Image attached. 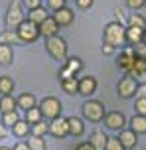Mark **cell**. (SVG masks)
<instances>
[{"label":"cell","mask_w":146,"mask_h":150,"mask_svg":"<svg viewBox=\"0 0 146 150\" xmlns=\"http://www.w3.org/2000/svg\"><path fill=\"white\" fill-rule=\"evenodd\" d=\"M103 42L105 44H111L115 47H121V45L126 44V28H124L123 22H109L103 30Z\"/></svg>","instance_id":"cell-1"},{"label":"cell","mask_w":146,"mask_h":150,"mask_svg":"<svg viewBox=\"0 0 146 150\" xmlns=\"http://www.w3.org/2000/svg\"><path fill=\"white\" fill-rule=\"evenodd\" d=\"M81 112H83V120H89L93 125L103 122L105 115H107L105 105L101 101H97V99H87L83 105H81Z\"/></svg>","instance_id":"cell-2"},{"label":"cell","mask_w":146,"mask_h":150,"mask_svg":"<svg viewBox=\"0 0 146 150\" xmlns=\"http://www.w3.org/2000/svg\"><path fill=\"white\" fill-rule=\"evenodd\" d=\"M24 20H26V16H24L22 0H12V2H10V6H8V10H6V16H4L6 30H16Z\"/></svg>","instance_id":"cell-3"},{"label":"cell","mask_w":146,"mask_h":150,"mask_svg":"<svg viewBox=\"0 0 146 150\" xmlns=\"http://www.w3.org/2000/svg\"><path fill=\"white\" fill-rule=\"evenodd\" d=\"M46 52L49 53V57L55 61H65L67 59V42L61 36H54L46 40Z\"/></svg>","instance_id":"cell-4"},{"label":"cell","mask_w":146,"mask_h":150,"mask_svg":"<svg viewBox=\"0 0 146 150\" xmlns=\"http://www.w3.org/2000/svg\"><path fill=\"white\" fill-rule=\"evenodd\" d=\"M14 32H16V36H18L20 44H34V42H38V38H39V28L34 22H30L28 18Z\"/></svg>","instance_id":"cell-5"},{"label":"cell","mask_w":146,"mask_h":150,"mask_svg":"<svg viewBox=\"0 0 146 150\" xmlns=\"http://www.w3.org/2000/svg\"><path fill=\"white\" fill-rule=\"evenodd\" d=\"M39 111H42V117L46 120H54L57 117H61V101L57 97H51V95H47V97L42 99V103H39Z\"/></svg>","instance_id":"cell-6"},{"label":"cell","mask_w":146,"mask_h":150,"mask_svg":"<svg viewBox=\"0 0 146 150\" xmlns=\"http://www.w3.org/2000/svg\"><path fill=\"white\" fill-rule=\"evenodd\" d=\"M138 81L132 77V75L124 73L121 79H118V83H116V93H118V97L121 99H132L136 93H138Z\"/></svg>","instance_id":"cell-7"},{"label":"cell","mask_w":146,"mask_h":150,"mask_svg":"<svg viewBox=\"0 0 146 150\" xmlns=\"http://www.w3.org/2000/svg\"><path fill=\"white\" fill-rule=\"evenodd\" d=\"M103 122H105V127H107L109 130L121 132L123 128H126V125H128V119L124 117L123 111H111V112H107V115H105Z\"/></svg>","instance_id":"cell-8"},{"label":"cell","mask_w":146,"mask_h":150,"mask_svg":"<svg viewBox=\"0 0 146 150\" xmlns=\"http://www.w3.org/2000/svg\"><path fill=\"white\" fill-rule=\"evenodd\" d=\"M134 57H136V50H134V45H124L121 53H118V59H116V67L123 69L124 73H128L132 67V63H134Z\"/></svg>","instance_id":"cell-9"},{"label":"cell","mask_w":146,"mask_h":150,"mask_svg":"<svg viewBox=\"0 0 146 150\" xmlns=\"http://www.w3.org/2000/svg\"><path fill=\"white\" fill-rule=\"evenodd\" d=\"M128 75H132V77L138 81V85H146V57H144V55L136 53L134 63H132Z\"/></svg>","instance_id":"cell-10"},{"label":"cell","mask_w":146,"mask_h":150,"mask_svg":"<svg viewBox=\"0 0 146 150\" xmlns=\"http://www.w3.org/2000/svg\"><path fill=\"white\" fill-rule=\"evenodd\" d=\"M49 134L57 138V140H63L69 136V128H67V119L65 117H57V119L49 120Z\"/></svg>","instance_id":"cell-11"},{"label":"cell","mask_w":146,"mask_h":150,"mask_svg":"<svg viewBox=\"0 0 146 150\" xmlns=\"http://www.w3.org/2000/svg\"><path fill=\"white\" fill-rule=\"evenodd\" d=\"M97 87H99L97 79H95L93 75H85V77H81V79H79V87H77V93L89 99L91 95H95V93H97Z\"/></svg>","instance_id":"cell-12"},{"label":"cell","mask_w":146,"mask_h":150,"mask_svg":"<svg viewBox=\"0 0 146 150\" xmlns=\"http://www.w3.org/2000/svg\"><path fill=\"white\" fill-rule=\"evenodd\" d=\"M38 28H39V36L46 38V40H47V38H54V36H59V26H57L55 18L51 14L47 16V18L39 24Z\"/></svg>","instance_id":"cell-13"},{"label":"cell","mask_w":146,"mask_h":150,"mask_svg":"<svg viewBox=\"0 0 146 150\" xmlns=\"http://www.w3.org/2000/svg\"><path fill=\"white\" fill-rule=\"evenodd\" d=\"M51 16L55 18V22H57V26H59V28H67V26H71V24H73V20H75V12H73L71 8H67V6L59 8V10H57V12H54Z\"/></svg>","instance_id":"cell-14"},{"label":"cell","mask_w":146,"mask_h":150,"mask_svg":"<svg viewBox=\"0 0 146 150\" xmlns=\"http://www.w3.org/2000/svg\"><path fill=\"white\" fill-rule=\"evenodd\" d=\"M116 136H118L121 144L124 146V150L136 148V144H138V134H136L134 130H130V128H123V130H121Z\"/></svg>","instance_id":"cell-15"},{"label":"cell","mask_w":146,"mask_h":150,"mask_svg":"<svg viewBox=\"0 0 146 150\" xmlns=\"http://www.w3.org/2000/svg\"><path fill=\"white\" fill-rule=\"evenodd\" d=\"M16 103H18V109H22V111H30V109H34V107H38V99H36L34 93L24 91L22 95L16 97Z\"/></svg>","instance_id":"cell-16"},{"label":"cell","mask_w":146,"mask_h":150,"mask_svg":"<svg viewBox=\"0 0 146 150\" xmlns=\"http://www.w3.org/2000/svg\"><path fill=\"white\" fill-rule=\"evenodd\" d=\"M67 128H69V136L79 138L85 134V122L79 117H67Z\"/></svg>","instance_id":"cell-17"},{"label":"cell","mask_w":146,"mask_h":150,"mask_svg":"<svg viewBox=\"0 0 146 150\" xmlns=\"http://www.w3.org/2000/svg\"><path fill=\"white\" fill-rule=\"evenodd\" d=\"M14 63V47L10 44H0V67H10Z\"/></svg>","instance_id":"cell-18"},{"label":"cell","mask_w":146,"mask_h":150,"mask_svg":"<svg viewBox=\"0 0 146 150\" xmlns=\"http://www.w3.org/2000/svg\"><path fill=\"white\" fill-rule=\"evenodd\" d=\"M107 140H109V136L105 134V130H101V128H95L91 134H89V142L95 146V150H105Z\"/></svg>","instance_id":"cell-19"},{"label":"cell","mask_w":146,"mask_h":150,"mask_svg":"<svg viewBox=\"0 0 146 150\" xmlns=\"http://www.w3.org/2000/svg\"><path fill=\"white\" fill-rule=\"evenodd\" d=\"M128 128L130 130H134L136 134H146V117H142V115H136L134 112V117L132 119H128Z\"/></svg>","instance_id":"cell-20"},{"label":"cell","mask_w":146,"mask_h":150,"mask_svg":"<svg viewBox=\"0 0 146 150\" xmlns=\"http://www.w3.org/2000/svg\"><path fill=\"white\" fill-rule=\"evenodd\" d=\"M47 16H49V12H47V8H44V6H38V8H34V10H28V20L34 22L36 26H39Z\"/></svg>","instance_id":"cell-21"},{"label":"cell","mask_w":146,"mask_h":150,"mask_svg":"<svg viewBox=\"0 0 146 150\" xmlns=\"http://www.w3.org/2000/svg\"><path fill=\"white\" fill-rule=\"evenodd\" d=\"M46 134H49V120H39L36 125H30V136H39L44 138Z\"/></svg>","instance_id":"cell-22"},{"label":"cell","mask_w":146,"mask_h":150,"mask_svg":"<svg viewBox=\"0 0 146 150\" xmlns=\"http://www.w3.org/2000/svg\"><path fill=\"white\" fill-rule=\"evenodd\" d=\"M142 38H144V30H140V28H128L126 26V44L128 45L142 44Z\"/></svg>","instance_id":"cell-23"},{"label":"cell","mask_w":146,"mask_h":150,"mask_svg":"<svg viewBox=\"0 0 146 150\" xmlns=\"http://www.w3.org/2000/svg\"><path fill=\"white\" fill-rule=\"evenodd\" d=\"M18 111V103H16L14 95H2L0 97V112H10Z\"/></svg>","instance_id":"cell-24"},{"label":"cell","mask_w":146,"mask_h":150,"mask_svg":"<svg viewBox=\"0 0 146 150\" xmlns=\"http://www.w3.org/2000/svg\"><path fill=\"white\" fill-rule=\"evenodd\" d=\"M63 67L69 69L73 75H77V73H81V71H83V61H81V57L73 55V57H67V59L63 61Z\"/></svg>","instance_id":"cell-25"},{"label":"cell","mask_w":146,"mask_h":150,"mask_svg":"<svg viewBox=\"0 0 146 150\" xmlns=\"http://www.w3.org/2000/svg\"><path fill=\"white\" fill-rule=\"evenodd\" d=\"M126 26L128 28H140V30H146V18L138 12H132L128 18H126Z\"/></svg>","instance_id":"cell-26"},{"label":"cell","mask_w":146,"mask_h":150,"mask_svg":"<svg viewBox=\"0 0 146 150\" xmlns=\"http://www.w3.org/2000/svg\"><path fill=\"white\" fill-rule=\"evenodd\" d=\"M12 134L18 136V138H26V136L30 134V122H26L24 119H20L14 127H12Z\"/></svg>","instance_id":"cell-27"},{"label":"cell","mask_w":146,"mask_h":150,"mask_svg":"<svg viewBox=\"0 0 146 150\" xmlns=\"http://www.w3.org/2000/svg\"><path fill=\"white\" fill-rule=\"evenodd\" d=\"M12 91H14V79L10 75H0V93L12 95Z\"/></svg>","instance_id":"cell-28"},{"label":"cell","mask_w":146,"mask_h":150,"mask_svg":"<svg viewBox=\"0 0 146 150\" xmlns=\"http://www.w3.org/2000/svg\"><path fill=\"white\" fill-rule=\"evenodd\" d=\"M77 87H79V79L77 77H69V79H61V89L67 95H75Z\"/></svg>","instance_id":"cell-29"},{"label":"cell","mask_w":146,"mask_h":150,"mask_svg":"<svg viewBox=\"0 0 146 150\" xmlns=\"http://www.w3.org/2000/svg\"><path fill=\"white\" fill-rule=\"evenodd\" d=\"M42 119H44V117H42L39 107H34V109H30V111H24V120L30 122V125H36V122H39Z\"/></svg>","instance_id":"cell-30"},{"label":"cell","mask_w":146,"mask_h":150,"mask_svg":"<svg viewBox=\"0 0 146 150\" xmlns=\"http://www.w3.org/2000/svg\"><path fill=\"white\" fill-rule=\"evenodd\" d=\"M0 120H2V125H4V127H14L16 122H18V120H20V115H18V111H10V112H2V117H0Z\"/></svg>","instance_id":"cell-31"},{"label":"cell","mask_w":146,"mask_h":150,"mask_svg":"<svg viewBox=\"0 0 146 150\" xmlns=\"http://www.w3.org/2000/svg\"><path fill=\"white\" fill-rule=\"evenodd\" d=\"M0 44L14 45V44H20V42H18V36H16L14 30H4V32H0Z\"/></svg>","instance_id":"cell-32"},{"label":"cell","mask_w":146,"mask_h":150,"mask_svg":"<svg viewBox=\"0 0 146 150\" xmlns=\"http://www.w3.org/2000/svg\"><path fill=\"white\" fill-rule=\"evenodd\" d=\"M26 142H28V146H30L32 150H47L46 140H44V138H39V136H30Z\"/></svg>","instance_id":"cell-33"},{"label":"cell","mask_w":146,"mask_h":150,"mask_svg":"<svg viewBox=\"0 0 146 150\" xmlns=\"http://www.w3.org/2000/svg\"><path fill=\"white\" fill-rule=\"evenodd\" d=\"M134 112L146 117V97H142V95L136 97V101H134Z\"/></svg>","instance_id":"cell-34"},{"label":"cell","mask_w":146,"mask_h":150,"mask_svg":"<svg viewBox=\"0 0 146 150\" xmlns=\"http://www.w3.org/2000/svg\"><path fill=\"white\" fill-rule=\"evenodd\" d=\"M105 150H124V146L121 144L118 136H109V140H107V146H105Z\"/></svg>","instance_id":"cell-35"},{"label":"cell","mask_w":146,"mask_h":150,"mask_svg":"<svg viewBox=\"0 0 146 150\" xmlns=\"http://www.w3.org/2000/svg\"><path fill=\"white\" fill-rule=\"evenodd\" d=\"M47 2V10H51V12H57L59 8L65 6V2L67 0H46Z\"/></svg>","instance_id":"cell-36"},{"label":"cell","mask_w":146,"mask_h":150,"mask_svg":"<svg viewBox=\"0 0 146 150\" xmlns=\"http://www.w3.org/2000/svg\"><path fill=\"white\" fill-rule=\"evenodd\" d=\"M126 6L130 10H140L142 6H146V0H126Z\"/></svg>","instance_id":"cell-37"},{"label":"cell","mask_w":146,"mask_h":150,"mask_svg":"<svg viewBox=\"0 0 146 150\" xmlns=\"http://www.w3.org/2000/svg\"><path fill=\"white\" fill-rule=\"evenodd\" d=\"M93 2H95V0H75V4H77L79 10H89V8L93 6Z\"/></svg>","instance_id":"cell-38"},{"label":"cell","mask_w":146,"mask_h":150,"mask_svg":"<svg viewBox=\"0 0 146 150\" xmlns=\"http://www.w3.org/2000/svg\"><path fill=\"white\" fill-rule=\"evenodd\" d=\"M22 6H26L28 10H34V8L42 6V0H22Z\"/></svg>","instance_id":"cell-39"},{"label":"cell","mask_w":146,"mask_h":150,"mask_svg":"<svg viewBox=\"0 0 146 150\" xmlns=\"http://www.w3.org/2000/svg\"><path fill=\"white\" fill-rule=\"evenodd\" d=\"M115 52H116V47L111 45V44H103V47H101V53H103V55H113Z\"/></svg>","instance_id":"cell-40"},{"label":"cell","mask_w":146,"mask_h":150,"mask_svg":"<svg viewBox=\"0 0 146 150\" xmlns=\"http://www.w3.org/2000/svg\"><path fill=\"white\" fill-rule=\"evenodd\" d=\"M75 150H95V146H93L89 140H83V142H79L75 146Z\"/></svg>","instance_id":"cell-41"},{"label":"cell","mask_w":146,"mask_h":150,"mask_svg":"<svg viewBox=\"0 0 146 150\" xmlns=\"http://www.w3.org/2000/svg\"><path fill=\"white\" fill-rule=\"evenodd\" d=\"M69 77H77V75H73L69 69H65L61 65V69H59V79H69Z\"/></svg>","instance_id":"cell-42"},{"label":"cell","mask_w":146,"mask_h":150,"mask_svg":"<svg viewBox=\"0 0 146 150\" xmlns=\"http://www.w3.org/2000/svg\"><path fill=\"white\" fill-rule=\"evenodd\" d=\"M12 150H32V148L28 146V142H22V140H20V142H16L14 146H12Z\"/></svg>","instance_id":"cell-43"},{"label":"cell","mask_w":146,"mask_h":150,"mask_svg":"<svg viewBox=\"0 0 146 150\" xmlns=\"http://www.w3.org/2000/svg\"><path fill=\"white\" fill-rule=\"evenodd\" d=\"M134 50H136V53H140V55H144V57H146V45L144 44L134 45Z\"/></svg>","instance_id":"cell-44"},{"label":"cell","mask_w":146,"mask_h":150,"mask_svg":"<svg viewBox=\"0 0 146 150\" xmlns=\"http://www.w3.org/2000/svg\"><path fill=\"white\" fill-rule=\"evenodd\" d=\"M6 134H8V128L4 127V125H2V120H0V140H4Z\"/></svg>","instance_id":"cell-45"},{"label":"cell","mask_w":146,"mask_h":150,"mask_svg":"<svg viewBox=\"0 0 146 150\" xmlns=\"http://www.w3.org/2000/svg\"><path fill=\"white\" fill-rule=\"evenodd\" d=\"M142 44L146 45V30H144V38H142Z\"/></svg>","instance_id":"cell-46"},{"label":"cell","mask_w":146,"mask_h":150,"mask_svg":"<svg viewBox=\"0 0 146 150\" xmlns=\"http://www.w3.org/2000/svg\"><path fill=\"white\" fill-rule=\"evenodd\" d=\"M0 150H12V148H8V146H0Z\"/></svg>","instance_id":"cell-47"},{"label":"cell","mask_w":146,"mask_h":150,"mask_svg":"<svg viewBox=\"0 0 146 150\" xmlns=\"http://www.w3.org/2000/svg\"><path fill=\"white\" fill-rule=\"evenodd\" d=\"M130 150H136V148H130Z\"/></svg>","instance_id":"cell-48"},{"label":"cell","mask_w":146,"mask_h":150,"mask_svg":"<svg viewBox=\"0 0 146 150\" xmlns=\"http://www.w3.org/2000/svg\"><path fill=\"white\" fill-rule=\"evenodd\" d=\"M0 97H2V93H0Z\"/></svg>","instance_id":"cell-49"}]
</instances>
